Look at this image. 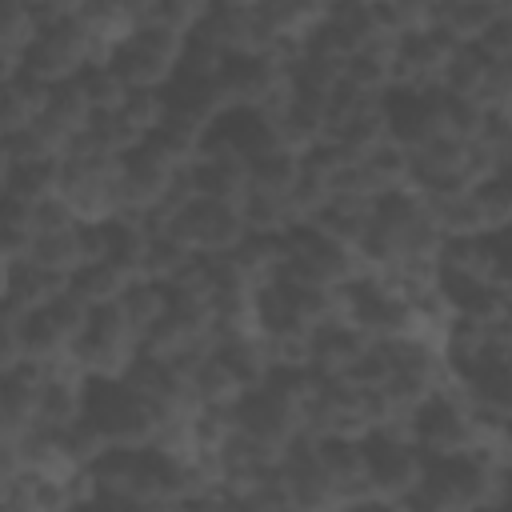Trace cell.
Instances as JSON below:
<instances>
[{"label":"cell","instance_id":"1","mask_svg":"<svg viewBox=\"0 0 512 512\" xmlns=\"http://www.w3.org/2000/svg\"><path fill=\"white\" fill-rule=\"evenodd\" d=\"M84 420L108 440V448H124V452L156 448L164 436V416L124 380H100L84 396Z\"/></svg>","mask_w":512,"mask_h":512},{"label":"cell","instance_id":"6","mask_svg":"<svg viewBox=\"0 0 512 512\" xmlns=\"http://www.w3.org/2000/svg\"><path fill=\"white\" fill-rule=\"evenodd\" d=\"M120 312L132 320V328L140 336H148L164 316H168V288L164 284H152V280H140L128 288V296L120 300Z\"/></svg>","mask_w":512,"mask_h":512},{"label":"cell","instance_id":"5","mask_svg":"<svg viewBox=\"0 0 512 512\" xmlns=\"http://www.w3.org/2000/svg\"><path fill=\"white\" fill-rule=\"evenodd\" d=\"M192 380H196V400H200V408H236V404L248 396L244 384L232 376V368H228L220 356L204 360Z\"/></svg>","mask_w":512,"mask_h":512},{"label":"cell","instance_id":"4","mask_svg":"<svg viewBox=\"0 0 512 512\" xmlns=\"http://www.w3.org/2000/svg\"><path fill=\"white\" fill-rule=\"evenodd\" d=\"M216 356L232 368V376L244 384V392H256V388L272 376V356H268V340H264V336H248V340H220Z\"/></svg>","mask_w":512,"mask_h":512},{"label":"cell","instance_id":"2","mask_svg":"<svg viewBox=\"0 0 512 512\" xmlns=\"http://www.w3.org/2000/svg\"><path fill=\"white\" fill-rule=\"evenodd\" d=\"M372 448L368 452V476H372V500H388V504H404L420 484H424V456L416 444H392L380 436H368Z\"/></svg>","mask_w":512,"mask_h":512},{"label":"cell","instance_id":"3","mask_svg":"<svg viewBox=\"0 0 512 512\" xmlns=\"http://www.w3.org/2000/svg\"><path fill=\"white\" fill-rule=\"evenodd\" d=\"M376 340L364 336L356 324H340V328H328L312 340V360L308 368L328 384V380H348L352 368L364 360V352L372 348Z\"/></svg>","mask_w":512,"mask_h":512}]
</instances>
